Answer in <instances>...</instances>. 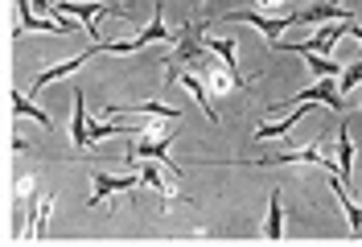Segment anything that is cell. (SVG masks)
Instances as JSON below:
<instances>
[{"mask_svg":"<svg viewBox=\"0 0 362 247\" xmlns=\"http://www.w3.org/2000/svg\"><path fill=\"white\" fill-rule=\"evenodd\" d=\"M173 124L177 120H157V124H144L136 136H128V153H124V161L128 165H136V161H165L169 165V173L177 178V165L169 161V144H173Z\"/></svg>","mask_w":362,"mask_h":247,"instance_id":"obj_1","label":"cell"},{"mask_svg":"<svg viewBox=\"0 0 362 247\" xmlns=\"http://www.w3.org/2000/svg\"><path fill=\"white\" fill-rule=\"evenodd\" d=\"M54 8L62 13V21L78 17V21H83V33L95 38V42H99V29H95L99 17H128L124 4H107V0H54Z\"/></svg>","mask_w":362,"mask_h":247,"instance_id":"obj_2","label":"cell"},{"mask_svg":"<svg viewBox=\"0 0 362 247\" xmlns=\"http://www.w3.org/2000/svg\"><path fill=\"white\" fill-rule=\"evenodd\" d=\"M173 33H165V4H153V21H148V29L144 33H136L132 42H99L103 45V54H140L144 45H153V42H169Z\"/></svg>","mask_w":362,"mask_h":247,"instance_id":"obj_3","label":"cell"},{"mask_svg":"<svg viewBox=\"0 0 362 247\" xmlns=\"http://www.w3.org/2000/svg\"><path fill=\"white\" fill-rule=\"evenodd\" d=\"M255 165H321L325 173L334 169V153H329V136H317L309 149H296V153H284V157H264Z\"/></svg>","mask_w":362,"mask_h":247,"instance_id":"obj_4","label":"cell"},{"mask_svg":"<svg viewBox=\"0 0 362 247\" xmlns=\"http://www.w3.org/2000/svg\"><path fill=\"white\" fill-rule=\"evenodd\" d=\"M140 185V173H128V178H115V173H107V169H90V206H107V198L112 194H128V190H136Z\"/></svg>","mask_w":362,"mask_h":247,"instance_id":"obj_5","label":"cell"},{"mask_svg":"<svg viewBox=\"0 0 362 247\" xmlns=\"http://www.w3.org/2000/svg\"><path fill=\"white\" fill-rule=\"evenodd\" d=\"M317 21H354L350 8H341V0H313L293 13V25H317Z\"/></svg>","mask_w":362,"mask_h":247,"instance_id":"obj_6","label":"cell"},{"mask_svg":"<svg viewBox=\"0 0 362 247\" xmlns=\"http://www.w3.org/2000/svg\"><path fill=\"white\" fill-rule=\"evenodd\" d=\"M226 21L251 25V29H259L268 42H276V33H284V29L293 25V13H284V17H268V13H247V8H239V13H226Z\"/></svg>","mask_w":362,"mask_h":247,"instance_id":"obj_7","label":"cell"},{"mask_svg":"<svg viewBox=\"0 0 362 247\" xmlns=\"http://www.w3.org/2000/svg\"><path fill=\"white\" fill-rule=\"evenodd\" d=\"M29 190H33V198H29V226H25V231H29L33 239H42L45 223H49V210H54V198L42 190V181H33Z\"/></svg>","mask_w":362,"mask_h":247,"instance_id":"obj_8","label":"cell"},{"mask_svg":"<svg viewBox=\"0 0 362 247\" xmlns=\"http://www.w3.org/2000/svg\"><path fill=\"white\" fill-rule=\"evenodd\" d=\"M95 54H103V45H99V42H95V45H87L83 54H74L70 62H58V67H45L42 74L33 79V95H37V91H42L45 83H54V79H62V74H74V70H78V67H87V62H90V58H95Z\"/></svg>","mask_w":362,"mask_h":247,"instance_id":"obj_9","label":"cell"},{"mask_svg":"<svg viewBox=\"0 0 362 247\" xmlns=\"http://www.w3.org/2000/svg\"><path fill=\"white\" fill-rule=\"evenodd\" d=\"M296 99H305V103H329L334 112H346V95L338 91V79H317V87L300 91Z\"/></svg>","mask_w":362,"mask_h":247,"instance_id":"obj_10","label":"cell"},{"mask_svg":"<svg viewBox=\"0 0 362 247\" xmlns=\"http://www.w3.org/2000/svg\"><path fill=\"white\" fill-rule=\"evenodd\" d=\"M350 165H354V140H350V124H341L334 144V173L341 178V185H350Z\"/></svg>","mask_w":362,"mask_h":247,"instance_id":"obj_11","label":"cell"},{"mask_svg":"<svg viewBox=\"0 0 362 247\" xmlns=\"http://www.w3.org/2000/svg\"><path fill=\"white\" fill-rule=\"evenodd\" d=\"M173 83H181V87H185L189 95H194V99H198V108L206 112V120H214V124H218V112H214V103L206 99V83H202V74H194V70L181 67L177 74H173Z\"/></svg>","mask_w":362,"mask_h":247,"instance_id":"obj_12","label":"cell"},{"mask_svg":"<svg viewBox=\"0 0 362 247\" xmlns=\"http://www.w3.org/2000/svg\"><path fill=\"white\" fill-rule=\"evenodd\" d=\"M70 99H74V120H70V140H74V149H87V144H90V136H87V124H90V115H87V95H83V91H74Z\"/></svg>","mask_w":362,"mask_h":247,"instance_id":"obj_13","label":"cell"},{"mask_svg":"<svg viewBox=\"0 0 362 247\" xmlns=\"http://www.w3.org/2000/svg\"><path fill=\"white\" fill-rule=\"evenodd\" d=\"M309 108H313V103H305V99H300V103H296L293 112L284 115V120H280V124H255V140H272V136H284V132H293L296 128V120H300V115L309 112Z\"/></svg>","mask_w":362,"mask_h":247,"instance_id":"obj_14","label":"cell"},{"mask_svg":"<svg viewBox=\"0 0 362 247\" xmlns=\"http://www.w3.org/2000/svg\"><path fill=\"white\" fill-rule=\"evenodd\" d=\"M153 115V120H181L177 108H165V103H132V108H107V115Z\"/></svg>","mask_w":362,"mask_h":247,"instance_id":"obj_15","label":"cell"},{"mask_svg":"<svg viewBox=\"0 0 362 247\" xmlns=\"http://www.w3.org/2000/svg\"><path fill=\"white\" fill-rule=\"evenodd\" d=\"M264 235H268L272 243L284 239V202H280V190H272V198H268V226H264Z\"/></svg>","mask_w":362,"mask_h":247,"instance_id":"obj_16","label":"cell"},{"mask_svg":"<svg viewBox=\"0 0 362 247\" xmlns=\"http://www.w3.org/2000/svg\"><path fill=\"white\" fill-rule=\"evenodd\" d=\"M305 62H309V70H313V79H341V70L334 58H325V54H305Z\"/></svg>","mask_w":362,"mask_h":247,"instance_id":"obj_17","label":"cell"},{"mask_svg":"<svg viewBox=\"0 0 362 247\" xmlns=\"http://www.w3.org/2000/svg\"><path fill=\"white\" fill-rule=\"evenodd\" d=\"M13 99H17V103H13V108H17V115H33V120H37L42 128H54V120H49V115H45L42 108H37V103H29L25 95H13Z\"/></svg>","mask_w":362,"mask_h":247,"instance_id":"obj_18","label":"cell"},{"mask_svg":"<svg viewBox=\"0 0 362 247\" xmlns=\"http://www.w3.org/2000/svg\"><path fill=\"white\" fill-rule=\"evenodd\" d=\"M354 87H362V62H350V67L341 70V79H338L341 95H354Z\"/></svg>","mask_w":362,"mask_h":247,"instance_id":"obj_19","label":"cell"},{"mask_svg":"<svg viewBox=\"0 0 362 247\" xmlns=\"http://www.w3.org/2000/svg\"><path fill=\"white\" fill-rule=\"evenodd\" d=\"M29 4H33V13H37V17H42V13H49V0H29Z\"/></svg>","mask_w":362,"mask_h":247,"instance_id":"obj_20","label":"cell"},{"mask_svg":"<svg viewBox=\"0 0 362 247\" xmlns=\"http://www.w3.org/2000/svg\"><path fill=\"white\" fill-rule=\"evenodd\" d=\"M350 38H358V42H362V25H358V21L350 25Z\"/></svg>","mask_w":362,"mask_h":247,"instance_id":"obj_21","label":"cell"},{"mask_svg":"<svg viewBox=\"0 0 362 247\" xmlns=\"http://www.w3.org/2000/svg\"><path fill=\"white\" fill-rule=\"evenodd\" d=\"M358 108H362V91H358Z\"/></svg>","mask_w":362,"mask_h":247,"instance_id":"obj_22","label":"cell"}]
</instances>
